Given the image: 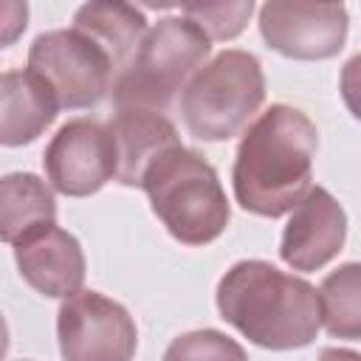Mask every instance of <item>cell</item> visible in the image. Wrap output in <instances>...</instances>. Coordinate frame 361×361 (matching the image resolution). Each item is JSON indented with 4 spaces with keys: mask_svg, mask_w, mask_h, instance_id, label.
Returning a JSON list of instances; mask_svg holds the SVG:
<instances>
[{
    "mask_svg": "<svg viewBox=\"0 0 361 361\" xmlns=\"http://www.w3.org/2000/svg\"><path fill=\"white\" fill-rule=\"evenodd\" d=\"M73 28L90 37L121 73L147 37V17L130 3H85L73 14Z\"/></svg>",
    "mask_w": 361,
    "mask_h": 361,
    "instance_id": "obj_14",
    "label": "cell"
},
{
    "mask_svg": "<svg viewBox=\"0 0 361 361\" xmlns=\"http://www.w3.org/2000/svg\"><path fill=\"white\" fill-rule=\"evenodd\" d=\"M209 51V34L189 17L178 14L158 20L147 31L133 62L113 82L110 96L116 110L141 107L166 113L178 90L183 93L189 79L203 68Z\"/></svg>",
    "mask_w": 361,
    "mask_h": 361,
    "instance_id": "obj_4",
    "label": "cell"
},
{
    "mask_svg": "<svg viewBox=\"0 0 361 361\" xmlns=\"http://www.w3.org/2000/svg\"><path fill=\"white\" fill-rule=\"evenodd\" d=\"M322 324L336 338H361V262H344L319 285Z\"/></svg>",
    "mask_w": 361,
    "mask_h": 361,
    "instance_id": "obj_16",
    "label": "cell"
},
{
    "mask_svg": "<svg viewBox=\"0 0 361 361\" xmlns=\"http://www.w3.org/2000/svg\"><path fill=\"white\" fill-rule=\"evenodd\" d=\"M11 14H14V3H3V20H6V23H0V25H3V45H11L14 37H17L20 31H25L28 8L23 6V11H20L17 17H11Z\"/></svg>",
    "mask_w": 361,
    "mask_h": 361,
    "instance_id": "obj_20",
    "label": "cell"
},
{
    "mask_svg": "<svg viewBox=\"0 0 361 361\" xmlns=\"http://www.w3.org/2000/svg\"><path fill=\"white\" fill-rule=\"evenodd\" d=\"M28 71H34L51 87L59 107L68 110L99 104L118 76L113 59L73 25L39 34L28 48Z\"/></svg>",
    "mask_w": 361,
    "mask_h": 361,
    "instance_id": "obj_6",
    "label": "cell"
},
{
    "mask_svg": "<svg viewBox=\"0 0 361 361\" xmlns=\"http://www.w3.org/2000/svg\"><path fill=\"white\" fill-rule=\"evenodd\" d=\"M319 361H361V353L347 347H324L319 353Z\"/></svg>",
    "mask_w": 361,
    "mask_h": 361,
    "instance_id": "obj_21",
    "label": "cell"
},
{
    "mask_svg": "<svg viewBox=\"0 0 361 361\" xmlns=\"http://www.w3.org/2000/svg\"><path fill=\"white\" fill-rule=\"evenodd\" d=\"M316 124L290 104H271L240 138L231 186L237 203L259 217L293 212L313 189Z\"/></svg>",
    "mask_w": 361,
    "mask_h": 361,
    "instance_id": "obj_1",
    "label": "cell"
},
{
    "mask_svg": "<svg viewBox=\"0 0 361 361\" xmlns=\"http://www.w3.org/2000/svg\"><path fill=\"white\" fill-rule=\"evenodd\" d=\"M338 87H341V99H344L347 110L361 121V54H355L353 59L344 62Z\"/></svg>",
    "mask_w": 361,
    "mask_h": 361,
    "instance_id": "obj_19",
    "label": "cell"
},
{
    "mask_svg": "<svg viewBox=\"0 0 361 361\" xmlns=\"http://www.w3.org/2000/svg\"><path fill=\"white\" fill-rule=\"evenodd\" d=\"M344 209L327 189L313 186L282 228L279 257L293 271H319L344 248Z\"/></svg>",
    "mask_w": 361,
    "mask_h": 361,
    "instance_id": "obj_10",
    "label": "cell"
},
{
    "mask_svg": "<svg viewBox=\"0 0 361 361\" xmlns=\"http://www.w3.org/2000/svg\"><path fill=\"white\" fill-rule=\"evenodd\" d=\"M14 259L20 276L51 299H71L82 290L85 282V254L79 240L59 228L48 226L14 245Z\"/></svg>",
    "mask_w": 361,
    "mask_h": 361,
    "instance_id": "obj_11",
    "label": "cell"
},
{
    "mask_svg": "<svg viewBox=\"0 0 361 361\" xmlns=\"http://www.w3.org/2000/svg\"><path fill=\"white\" fill-rule=\"evenodd\" d=\"M51 186L68 197H87L116 178L118 155L110 124L96 118H71L42 152Z\"/></svg>",
    "mask_w": 361,
    "mask_h": 361,
    "instance_id": "obj_8",
    "label": "cell"
},
{
    "mask_svg": "<svg viewBox=\"0 0 361 361\" xmlns=\"http://www.w3.org/2000/svg\"><path fill=\"white\" fill-rule=\"evenodd\" d=\"M350 17L341 3H282L259 8V34L282 56L330 59L347 42Z\"/></svg>",
    "mask_w": 361,
    "mask_h": 361,
    "instance_id": "obj_9",
    "label": "cell"
},
{
    "mask_svg": "<svg viewBox=\"0 0 361 361\" xmlns=\"http://www.w3.org/2000/svg\"><path fill=\"white\" fill-rule=\"evenodd\" d=\"M254 11L251 0H237V3H186L180 6V14L189 17L192 23H197L209 39H234L248 17Z\"/></svg>",
    "mask_w": 361,
    "mask_h": 361,
    "instance_id": "obj_18",
    "label": "cell"
},
{
    "mask_svg": "<svg viewBox=\"0 0 361 361\" xmlns=\"http://www.w3.org/2000/svg\"><path fill=\"white\" fill-rule=\"evenodd\" d=\"M56 226L54 192L34 172H11L0 180V237L8 245L39 228Z\"/></svg>",
    "mask_w": 361,
    "mask_h": 361,
    "instance_id": "obj_15",
    "label": "cell"
},
{
    "mask_svg": "<svg viewBox=\"0 0 361 361\" xmlns=\"http://www.w3.org/2000/svg\"><path fill=\"white\" fill-rule=\"evenodd\" d=\"M141 189L166 231L183 245L217 240L231 217L217 169L189 147H172L147 172Z\"/></svg>",
    "mask_w": 361,
    "mask_h": 361,
    "instance_id": "obj_3",
    "label": "cell"
},
{
    "mask_svg": "<svg viewBox=\"0 0 361 361\" xmlns=\"http://www.w3.org/2000/svg\"><path fill=\"white\" fill-rule=\"evenodd\" d=\"M265 102V76L254 54L220 51L180 93L186 130L200 141H228L240 135Z\"/></svg>",
    "mask_w": 361,
    "mask_h": 361,
    "instance_id": "obj_5",
    "label": "cell"
},
{
    "mask_svg": "<svg viewBox=\"0 0 361 361\" xmlns=\"http://www.w3.org/2000/svg\"><path fill=\"white\" fill-rule=\"evenodd\" d=\"M20 361H25V358H20Z\"/></svg>",
    "mask_w": 361,
    "mask_h": 361,
    "instance_id": "obj_22",
    "label": "cell"
},
{
    "mask_svg": "<svg viewBox=\"0 0 361 361\" xmlns=\"http://www.w3.org/2000/svg\"><path fill=\"white\" fill-rule=\"evenodd\" d=\"M164 361H248L245 350L220 330H189L169 341Z\"/></svg>",
    "mask_w": 361,
    "mask_h": 361,
    "instance_id": "obj_17",
    "label": "cell"
},
{
    "mask_svg": "<svg viewBox=\"0 0 361 361\" xmlns=\"http://www.w3.org/2000/svg\"><path fill=\"white\" fill-rule=\"evenodd\" d=\"M56 338L65 361H133L138 330L124 305L79 290L59 305Z\"/></svg>",
    "mask_w": 361,
    "mask_h": 361,
    "instance_id": "obj_7",
    "label": "cell"
},
{
    "mask_svg": "<svg viewBox=\"0 0 361 361\" xmlns=\"http://www.w3.org/2000/svg\"><path fill=\"white\" fill-rule=\"evenodd\" d=\"M110 130H113L116 155H118L116 180L124 186H141L149 166L172 147H180L175 124L166 118V113H158V110L121 107L116 110Z\"/></svg>",
    "mask_w": 361,
    "mask_h": 361,
    "instance_id": "obj_12",
    "label": "cell"
},
{
    "mask_svg": "<svg viewBox=\"0 0 361 361\" xmlns=\"http://www.w3.org/2000/svg\"><path fill=\"white\" fill-rule=\"evenodd\" d=\"M59 102L34 71H6L0 79V141L23 147L37 141L56 118Z\"/></svg>",
    "mask_w": 361,
    "mask_h": 361,
    "instance_id": "obj_13",
    "label": "cell"
},
{
    "mask_svg": "<svg viewBox=\"0 0 361 361\" xmlns=\"http://www.w3.org/2000/svg\"><path fill=\"white\" fill-rule=\"evenodd\" d=\"M217 310L251 344L307 347L322 327L319 290L265 259H240L217 282Z\"/></svg>",
    "mask_w": 361,
    "mask_h": 361,
    "instance_id": "obj_2",
    "label": "cell"
}]
</instances>
